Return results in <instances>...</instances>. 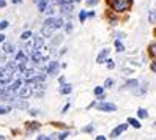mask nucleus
<instances>
[{
  "instance_id": "72a5a7b5",
  "label": "nucleus",
  "mask_w": 156,
  "mask_h": 140,
  "mask_svg": "<svg viewBox=\"0 0 156 140\" xmlns=\"http://www.w3.org/2000/svg\"><path fill=\"white\" fill-rule=\"evenodd\" d=\"M68 109H69V104H66V106H65V109H63L62 112H63V114H65V112H68Z\"/></svg>"
},
{
  "instance_id": "c756f323",
  "label": "nucleus",
  "mask_w": 156,
  "mask_h": 140,
  "mask_svg": "<svg viewBox=\"0 0 156 140\" xmlns=\"http://www.w3.org/2000/svg\"><path fill=\"white\" fill-rule=\"evenodd\" d=\"M84 131H85V132H91V131H93V126H87Z\"/></svg>"
},
{
  "instance_id": "473e14b6",
  "label": "nucleus",
  "mask_w": 156,
  "mask_h": 140,
  "mask_svg": "<svg viewBox=\"0 0 156 140\" xmlns=\"http://www.w3.org/2000/svg\"><path fill=\"white\" fill-rule=\"evenodd\" d=\"M107 66H109V68H114L115 65H114V61H109V63H107Z\"/></svg>"
},
{
  "instance_id": "1a4fd4ad",
  "label": "nucleus",
  "mask_w": 156,
  "mask_h": 140,
  "mask_svg": "<svg viewBox=\"0 0 156 140\" xmlns=\"http://www.w3.org/2000/svg\"><path fill=\"white\" fill-rule=\"evenodd\" d=\"M44 76H36V77H32V79H27V83H43L44 82Z\"/></svg>"
},
{
  "instance_id": "b1692460",
  "label": "nucleus",
  "mask_w": 156,
  "mask_h": 140,
  "mask_svg": "<svg viewBox=\"0 0 156 140\" xmlns=\"http://www.w3.org/2000/svg\"><path fill=\"white\" fill-rule=\"evenodd\" d=\"M85 17H87V13H85V11H80V14H79L80 22H84V21H85Z\"/></svg>"
},
{
  "instance_id": "2f4dec72",
  "label": "nucleus",
  "mask_w": 156,
  "mask_h": 140,
  "mask_svg": "<svg viewBox=\"0 0 156 140\" xmlns=\"http://www.w3.org/2000/svg\"><path fill=\"white\" fill-rule=\"evenodd\" d=\"M38 138H40V140H48L49 137H46V135H38Z\"/></svg>"
},
{
  "instance_id": "39448f33",
  "label": "nucleus",
  "mask_w": 156,
  "mask_h": 140,
  "mask_svg": "<svg viewBox=\"0 0 156 140\" xmlns=\"http://www.w3.org/2000/svg\"><path fill=\"white\" fill-rule=\"evenodd\" d=\"M30 95H32L30 87H24V88H21V90H19V96H21V98H29Z\"/></svg>"
},
{
  "instance_id": "4468645a",
  "label": "nucleus",
  "mask_w": 156,
  "mask_h": 140,
  "mask_svg": "<svg viewBox=\"0 0 156 140\" xmlns=\"http://www.w3.org/2000/svg\"><path fill=\"white\" fill-rule=\"evenodd\" d=\"M21 83H22L21 80H16V82H13V85H11L10 88H11L13 91H16V90H19V88H21Z\"/></svg>"
},
{
  "instance_id": "dca6fc26",
  "label": "nucleus",
  "mask_w": 156,
  "mask_h": 140,
  "mask_svg": "<svg viewBox=\"0 0 156 140\" xmlns=\"http://www.w3.org/2000/svg\"><path fill=\"white\" fill-rule=\"evenodd\" d=\"M148 21H150L151 24H154V22H156V11H153V10L150 11V16H148Z\"/></svg>"
},
{
  "instance_id": "9b49d317",
  "label": "nucleus",
  "mask_w": 156,
  "mask_h": 140,
  "mask_svg": "<svg viewBox=\"0 0 156 140\" xmlns=\"http://www.w3.org/2000/svg\"><path fill=\"white\" fill-rule=\"evenodd\" d=\"M16 61H17V63H25V61H27L25 54H24V52H19V54H17V55H16Z\"/></svg>"
},
{
  "instance_id": "e433bc0d",
  "label": "nucleus",
  "mask_w": 156,
  "mask_h": 140,
  "mask_svg": "<svg viewBox=\"0 0 156 140\" xmlns=\"http://www.w3.org/2000/svg\"><path fill=\"white\" fill-rule=\"evenodd\" d=\"M3 40H5V36H3V35H0V43H3Z\"/></svg>"
},
{
  "instance_id": "a211bd4d",
  "label": "nucleus",
  "mask_w": 156,
  "mask_h": 140,
  "mask_svg": "<svg viewBox=\"0 0 156 140\" xmlns=\"http://www.w3.org/2000/svg\"><path fill=\"white\" fill-rule=\"evenodd\" d=\"M63 95H68V93H71V85H65V87H62V90H60Z\"/></svg>"
},
{
  "instance_id": "2eb2a0df",
  "label": "nucleus",
  "mask_w": 156,
  "mask_h": 140,
  "mask_svg": "<svg viewBox=\"0 0 156 140\" xmlns=\"http://www.w3.org/2000/svg\"><path fill=\"white\" fill-rule=\"evenodd\" d=\"M115 49H117V52H123L125 51V46L120 41H115Z\"/></svg>"
},
{
  "instance_id": "f8f14e48",
  "label": "nucleus",
  "mask_w": 156,
  "mask_h": 140,
  "mask_svg": "<svg viewBox=\"0 0 156 140\" xmlns=\"http://www.w3.org/2000/svg\"><path fill=\"white\" fill-rule=\"evenodd\" d=\"M128 123H129L133 128H136V129H139V128H140V123H139V121H137L136 118H129V121H128Z\"/></svg>"
},
{
  "instance_id": "c9c22d12",
  "label": "nucleus",
  "mask_w": 156,
  "mask_h": 140,
  "mask_svg": "<svg viewBox=\"0 0 156 140\" xmlns=\"http://www.w3.org/2000/svg\"><path fill=\"white\" fill-rule=\"evenodd\" d=\"M6 3H5V0H0V6H5Z\"/></svg>"
},
{
  "instance_id": "6e6552de",
  "label": "nucleus",
  "mask_w": 156,
  "mask_h": 140,
  "mask_svg": "<svg viewBox=\"0 0 156 140\" xmlns=\"http://www.w3.org/2000/svg\"><path fill=\"white\" fill-rule=\"evenodd\" d=\"M107 55H109V49H104L103 52H101L99 55H98V63H104L106 61V58H107Z\"/></svg>"
},
{
  "instance_id": "ddd939ff",
  "label": "nucleus",
  "mask_w": 156,
  "mask_h": 140,
  "mask_svg": "<svg viewBox=\"0 0 156 140\" xmlns=\"http://www.w3.org/2000/svg\"><path fill=\"white\" fill-rule=\"evenodd\" d=\"M38 8H40V11H46V8H48V3H46V0H41V2H38Z\"/></svg>"
},
{
  "instance_id": "c85d7f7f",
  "label": "nucleus",
  "mask_w": 156,
  "mask_h": 140,
  "mask_svg": "<svg viewBox=\"0 0 156 140\" xmlns=\"http://www.w3.org/2000/svg\"><path fill=\"white\" fill-rule=\"evenodd\" d=\"M98 0H87V5H96Z\"/></svg>"
},
{
  "instance_id": "f257e3e1",
  "label": "nucleus",
  "mask_w": 156,
  "mask_h": 140,
  "mask_svg": "<svg viewBox=\"0 0 156 140\" xmlns=\"http://www.w3.org/2000/svg\"><path fill=\"white\" fill-rule=\"evenodd\" d=\"M109 3L117 13L128 11L131 8V0H109Z\"/></svg>"
},
{
  "instance_id": "4be33fe9",
  "label": "nucleus",
  "mask_w": 156,
  "mask_h": 140,
  "mask_svg": "<svg viewBox=\"0 0 156 140\" xmlns=\"http://www.w3.org/2000/svg\"><path fill=\"white\" fill-rule=\"evenodd\" d=\"M137 80H129V82H126V87H131V88H134V87H137Z\"/></svg>"
},
{
  "instance_id": "423d86ee",
  "label": "nucleus",
  "mask_w": 156,
  "mask_h": 140,
  "mask_svg": "<svg viewBox=\"0 0 156 140\" xmlns=\"http://www.w3.org/2000/svg\"><path fill=\"white\" fill-rule=\"evenodd\" d=\"M52 30H54L52 27H49V25H46V24H44V27L41 29V35L48 38V36H51V35H52Z\"/></svg>"
},
{
  "instance_id": "5701e85b",
  "label": "nucleus",
  "mask_w": 156,
  "mask_h": 140,
  "mask_svg": "<svg viewBox=\"0 0 156 140\" xmlns=\"http://www.w3.org/2000/svg\"><path fill=\"white\" fill-rule=\"evenodd\" d=\"M11 110V107H2L0 106V115H3V114H8V112Z\"/></svg>"
},
{
  "instance_id": "a878e982",
  "label": "nucleus",
  "mask_w": 156,
  "mask_h": 140,
  "mask_svg": "<svg viewBox=\"0 0 156 140\" xmlns=\"http://www.w3.org/2000/svg\"><path fill=\"white\" fill-rule=\"evenodd\" d=\"M38 128H40V124H38V123H33V124H29V129H30V131H33V129H38Z\"/></svg>"
},
{
  "instance_id": "393cba45",
  "label": "nucleus",
  "mask_w": 156,
  "mask_h": 140,
  "mask_svg": "<svg viewBox=\"0 0 156 140\" xmlns=\"http://www.w3.org/2000/svg\"><path fill=\"white\" fill-rule=\"evenodd\" d=\"M95 95H98V96L103 95V87H96L95 88Z\"/></svg>"
},
{
  "instance_id": "f704fd0d",
  "label": "nucleus",
  "mask_w": 156,
  "mask_h": 140,
  "mask_svg": "<svg viewBox=\"0 0 156 140\" xmlns=\"http://www.w3.org/2000/svg\"><path fill=\"white\" fill-rule=\"evenodd\" d=\"M151 71H154V72H156V61L151 65Z\"/></svg>"
},
{
  "instance_id": "412c9836",
  "label": "nucleus",
  "mask_w": 156,
  "mask_h": 140,
  "mask_svg": "<svg viewBox=\"0 0 156 140\" xmlns=\"http://www.w3.org/2000/svg\"><path fill=\"white\" fill-rule=\"evenodd\" d=\"M139 117L140 118H147V117H148V114H147L145 109H139Z\"/></svg>"
},
{
  "instance_id": "aec40b11",
  "label": "nucleus",
  "mask_w": 156,
  "mask_h": 140,
  "mask_svg": "<svg viewBox=\"0 0 156 140\" xmlns=\"http://www.w3.org/2000/svg\"><path fill=\"white\" fill-rule=\"evenodd\" d=\"M30 36H32V32H29V30H27V32H24V33L21 35V38H22V40H29Z\"/></svg>"
},
{
  "instance_id": "0eeeda50",
  "label": "nucleus",
  "mask_w": 156,
  "mask_h": 140,
  "mask_svg": "<svg viewBox=\"0 0 156 140\" xmlns=\"http://www.w3.org/2000/svg\"><path fill=\"white\" fill-rule=\"evenodd\" d=\"M57 69H58V63H57V61H52V63L49 65V68H48V72L54 76V74H57Z\"/></svg>"
},
{
  "instance_id": "20e7f679",
  "label": "nucleus",
  "mask_w": 156,
  "mask_h": 140,
  "mask_svg": "<svg viewBox=\"0 0 156 140\" xmlns=\"http://www.w3.org/2000/svg\"><path fill=\"white\" fill-rule=\"evenodd\" d=\"M126 129H128V124H120V126H117V128L112 131L111 137H112V138H117V137L120 135V134L123 132V131H126Z\"/></svg>"
},
{
  "instance_id": "f03ea898",
  "label": "nucleus",
  "mask_w": 156,
  "mask_h": 140,
  "mask_svg": "<svg viewBox=\"0 0 156 140\" xmlns=\"http://www.w3.org/2000/svg\"><path fill=\"white\" fill-rule=\"evenodd\" d=\"M46 25L52 27V29H60L63 25V21L58 19V17H48V19H46Z\"/></svg>"
},
{
  "instance_id": "9d476101",
  "label": "nucleus",
  "mask_w": 156,
  "mask_h": 140,
  "mask_svg": "<svg viewBox=\"0 0 156 140\" xmlns=\"http://www.w3.org/2000/svg\"><path fill=\"white\" fill-rule=\"evenodd\" d=\"M33 46H35V49H36V51H41V49L44 47V44H43V38H35Z\"/></svg>"
},
{
  "instance_id": "7c9ffc66",
  "label": "nucleus",
  "mask_w": 156,
  "mask_h": 140,
  "mask_svg": "<svg viewBox=\"0 0 156 140\" xmlns=\"http://www.w3.org/2000/svg\"><path fill=\"white\" fill-rule=\"evenodd\" d=\"M111 85H112V80L107 79V80H106V87H111Z\"/></svg>"
},
{
  "instance_id": "6ab92c4d",
  "label": "nucleus",
  "mask_w": 156,
  "mask_h": 140,
  "mask_svg": "<svg viewBox=\"0 0 156 140\" xmlns=\"http://www.w3.org/2000/svg\"><path fill=\"white\" fill-rule=\"evenodd\" d=\"M3 51H5V52H8V54H10V52H13V51H14V47H13L11 44H8V43H6V44L3 46Z\"/></svg>"
},
{
  "instance_id": "7ed1b4c3",
  "label": "nucleus",
  "mask_w": 156,
  "mask_h": 140,
  "mask_svg": "<svg viewBox=\"0 0 156 140\" xmlns=\"http://www.w3.org/2000/svg\"><path fill=\"white\" fill-rule=\"evenodd\" d=\"M98 110H103V112H115V110H117V106H115V104H111V102H101V104H98Z\"/></svg>"
},
{
  "instance_id": "bb28decb",
  "label": "nucleus",
  "mask_w": 156,
  "mask_h": 140,
  "mask_svg": "<svg viewBox=\"0 0 156 140\" xmlns=\"http://www.w3.org/2000/svg\"><path fill=\"white\" fill-rule=\"evenodd\" d=\"M6 27H8V21H2V22H0V29H6Z\"/></svg>"
},
{
  "instance_id": "f3484780",
  "label": "nucleus",
  "mask_w": 156,
  "mask_h": 140,
  "mask_svg": "<svg viewBox=\"0 0 156 140\" xmlns=\"http://www.w3.org/2000/svg\"><path fill=\"white\" fill-rule=\"evenodd\" d=\"M150 55L156 58V43H153V44L150 46Z\"/></svg>"
},
{
  "instance_id": "cd10ccee",
  "label": "nucleus",
  "mask_w": 156,
  "mask_h": 140,
  "mask_svg": "<svg viewBox=\"0 0 156 140\" xmlns=\"http://www.w3.org/2000/svg\"><path fill=\"white\" fill-rule=\"evenodd\" d=\"M68 135H69V132H62V134L58 135V138H66Z\"/></svg>"
}]
</instances>
